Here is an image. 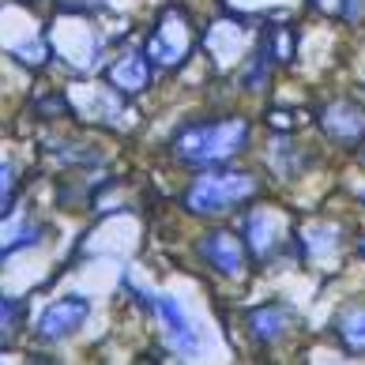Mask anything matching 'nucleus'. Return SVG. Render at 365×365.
Segmentation results:
<instances>
[{
  "label": "nucleus",
  "mask_w": 365,
  "mask_h": 365,
  "mask_svg": "<svg viewBox=\"0 0 365 365\" xmlns=\"http://www.w3.org/2000/svg\"><path fill=\"white\" fill-rule=\"evenodd\" d=\"M249 143V120L241 117H222V120H200V125H185L173 140V155L185 166H219L234 155L245 151Z\"/></svg>",
  "instance_id": "obj_1"
},
{
  "label": "nucleus",
  "mask_w": 365,
  "mask_h": 365,
  "mask_svg": "<svg viewBox=\"0 0 365 365\" xmlns=\"http://www.w3.org/2000/svg\"><path fill=\"white\" fill-rule=\"evenodd\" d=\"M256 178L252 173H204L188 185L185 192V207L196 211V215H219V211H230L237 207L241 200L256 196Z\"/></svg>",
  "instance_id": "obj_2"
},
{
  "label": "nucleus",
  "mask_w": 365,
  "mask_h": 365,
  "mask_svg": "<svg viewBox=\"0 0 365 365\" xmlns=\"http://www.w3.org/2000/svg\"><path fill=\"white\" fill-rule=\"evenodd\" d=\"M192 49V26L181 19V11H166L158 19L155 34H151V46H147V57H151L158 68H178V64L188 57Z\"/></svg>",
  "instance_id": "obj_3"
},
{
  "label": "nucleus",
  "mask_w": 365,
  "mask_h": 365,
  "mask_svg": "<svg viewBox=\"0 0 365 365\" xmlns=\"http://www.w3.org/2000/svg\"><path fill=\"white\" fill-rule=\"evenodd\" d=\"M91 313V302L87 297H61V302H53L42 317H38V339H46V343H57L64 339V335H72L79 324L87 320Z\"/></svg>",
  "instance_id": "obj_4"
},
{
  "label": "nucleus",
  "mask_w": 365,
  "mask_h": 365,
  "mask_svg": "<svg viewBox=\"0 0 365 365\" xmlns=\"http://www.w3.org/2000/svg\"><path fill=\"white\" fill-rule=\"evenodd\" d=\"M320 125L335 143H358L365 136V110L350 98H335L320 110Z\"/></svg>",
  "instance_id": "obj_5"
},
{
  "label": "nucleus",
  "mask_w": 365,
  "mask_h": 365,
  "mask_svg": "<svg viewBox=\"0 0 365 365\" xmlns=\"http://www.w3.org/2000/svg\"><path fill=\"white\" fill-rule=\"evenodd\" d=\"M200 256H204L207 267H215V272H222V275L245 272V249H241L226 230H215V234L200 237Z\"/></svg>",
  "instance_id": "obj_6"
},
{
  "label": "nucleus",
  "mask_w": 365,
  "mask_h": 365,
  "mask_svg": "<svg viewBox=\"0 0 365 365\" xmlns=\"http://www.w3.org/2000/svg\"><path fill=\"white\" fill-rule=\"evenodd\" d=\"M151 309L158 313V320L166 324L170 343L178 346L181 354H192V350L200 346V339H196V331H192V320L181 313V305L173 302V297H151Z\"/></svg>",
  "instance_id": "obj_7"
},
{
  "label": "nucleus",
  "mask_w": 365,
  "mask_h": 365,
  "mask_svg": "<svg viewBox=\"0 0 365 365\" xmlns=\"http://www.w3.org/2000/svg\"><path fill=\"white\" fill-rule=\"evenodd\" d=\"M279 219L275 215H267V211H252L245 215V245L249 252L256 256V260H267L275 249H279Z\"/></svg>",
  "instance_id": "obj_8"
},
{
  "label": "nucleus",
  "mask_w": 365,
  "mask_h": 365,
  "mask_svg": "<svg viewBox=\"0 0 365 365\" xmlns=\"http://www.w3.org/2000/svg\"><path fill=\"white\" fill-rule=\"evenodd\" d=\"M287 324H290V313L282 305H260V309H252V313L245 317V328L256 343H275L282 331H287Z\"/></svg>",
  "instance_id": "obj_9"
},
{
  "label": "nucleus",
  "mask_w": 365,
  "mask_h": 365,
  "mask_svg": "<svg viewBox=\"0 0 365 365\" xmlns=\"http://www.w3.org/2000/svg\"><path fill=\"white\" fill-rule=\"evenodd\" d=\"M147 61H143V53H125V57H117L113 61V68H110V83L117 91H125V94H140L147 87Z\"/></svg>",
  "instance_id": "obj_10"
},
{
  "label": "nucleus",
  "mask_w": 365,
  "mask_h": 365,
  "mask_svg": "<svg viewBox=\"0 0 365 365\" xmlns=\"http://www.w3.org/2000/svg\"><path fill=\"white\" fill-rule=\"evenodd\" d=\"M335 339H339L343 350H350V354H365V302L350 305L335 317Z\"/></svg>",
  "instance_id": "obj_11"
},
{
  "label": "nucleus",
  "mask_w": 365,
  "mask_h": 365,
  "mask_svg": "<svg viewBox=\"0 0 365 365\" xmlns=\"http://www.w3.org/2000/svg\"><path fill=\"white\" fill-rule=\"evenodd\" d=\"M302 245L309 260H328L331 252H339V226L331 222H317L302 234Z\"/></svg>",
  "instance_id": "obj_12"
},
{
  "label": "nucleus",
  "mask_w": 365,
  "mask_h": 365,
  "mask_svg": "<svg viewBox=\"0 0 365 365\" xmlns=\"http://www.w3.org/2000/svg\"><path fill=\"white\" fill-rule=\"evenodd\" d=\"M16 317H19V302H16V297H4V294H0V335H4L11 324H16Z\"/></svg>",
  "instance_id": "obj_13"
},
{
  "label": "nucleus",
  "mask_w": 365,
  "mask_h": 365,
  "mask_svg": "<svg viewBox=\"0 0 365 365\" xmlns=\"http://www.w3.org/2000/svg\"><path fill=\"white\" fill-rule=\"evenodd\" d=\"M11 185H16V170H11L8 162H0V204L11 196Z\"/></svg>",
  "instance_id": "obj_14"
},
{
  "label": "nucleus",
  "mask_w": 365,
  "mask_h": 365,
  "mask_svg": "<svg viewBox=\"0 0 365 365\" xmlns=\"http://www.w3.org/2000/svg\"><path fill=\"white\" fill-rule=\"evenodd\" d=\"M361 11H365V0H343L339 16H343L346 23H358V19H361Z\"/></svg>",
  "instance_id": "obj_15"
},
{
  "label": "nucleus",
  "mask_w": 365,
  "mask_h": 365,
  "mask_svg": "<svg viewBox=\"0 0 365 365\" xmlns=\"http://www.w3.org/2000/svg\"><path fill=\"white\" fill-rule=\"evenodd\" d=\"M358 256H361V260H365V237L358 241Z\"/></svg>",
  "instance_id": "obj_16"
},
{
  "label": "nucleus",
  "mask_w": 365,
  "mask_h": 365,
  "mask_svg": "<svg viewBox=\"0 0 365 365\" xmlns=\"http://www.w3.org/2000/svg\"><path fill=\"white\" fill-rule=\"evenodd\" d=\"M361 200H365V192H361Z\"/></svg>",
  "instance_id": "obj_17"
}]
</instances>
